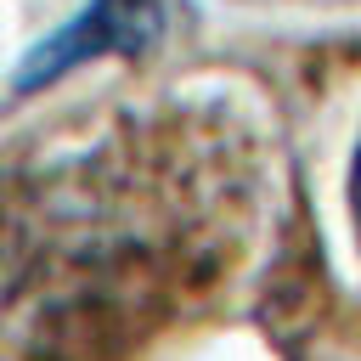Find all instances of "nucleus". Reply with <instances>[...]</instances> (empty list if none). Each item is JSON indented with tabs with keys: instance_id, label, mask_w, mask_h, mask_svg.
<instances>
[{
	"instance_id": "nucleus-2",
	"label": "nucleus",
	"mask_w": 361,
	"mask_h": 361,
	"mask_svg": "<svg viewBox=\"0 0 361 361\" xmlns=\"http://www.w3.org/2000/svg\"><path fill=\"white\" fill-rule=\"evenodd\" d=\"M350 226H355V243H361V141H355V158H350Z\"/></svg>"
},
{
	"instance_id": "nucleus-1",
	"label": "nucleus",
	"mask_w": 361,
	"mask_h": 361,
	"mask_svg": "<svg viewBox=\"0 0 361 361\" xmlns=\"http://www.w3.org/2000/svg\"><path fill=\"white\" fill-rule=\"evenodd\" d=\"M164 34V0H90L79 17H68L56 34H45L23 68H17V90H39L56 85L62 73L96 62V56H135Z\"/></svg>"
}]
</instances>
